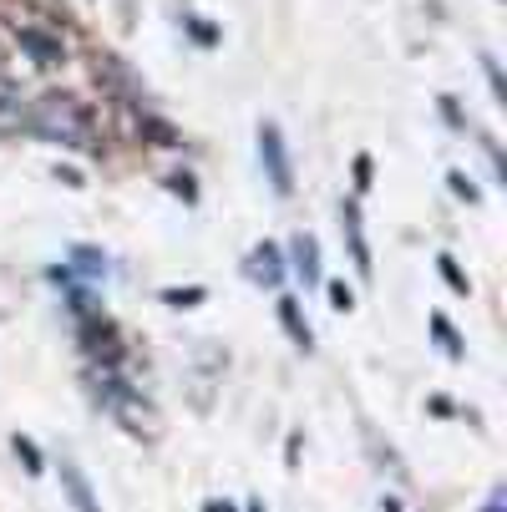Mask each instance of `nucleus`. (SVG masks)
I'll use <instances>...</instances> for the list:
<instances>
[{"mask_svg":"<svg viewBox=\"0 0 507 512\" xmlns=\"http://www.w3.org/2000/svg\"><path fill=\"white\" fill-rule=\"evenodd\" d=\"M447 188H452V193H457L462 203H477V198H482V188H477V183H472V178H467L462 168H452V173H447Z\"/></svg>","mask_w":507,"mask_h":512,"instance_id":"a211bd4d","label":"nucleus"},{"mask_svg":"<svg viewBox=\"0 0 507 512\" xmlns=\"http://www.w3.org/2000/svg\"><path fill=\"white\" fill-rule=\"evenodd\" d=\"M279 325L289 330V340H295L300 350H315V330H310V320H305L295 295H279Z\"/></svg>","mask_w":507,"mask_h":512,"instance_id":"9d476101","label":"nucleus"},{"mask_svg":"<svg viewBox=\"0 0 507 512\" xmlns=\"http://www.w3.org/2000/svg\"><path fill=\"white\" fill-rule=\"evenodd\" d=\"M183 26H188V36H193L198 46H219V31H213L208 21H198V16H183Z\"/></svg>","mask_w":507,"mask_h":512,"instance_id":"aec40b11","label":"nucleus"},{"mask_svg":"<svg viewBox=\"0 0 507 512\" xmlns=\"http://www.w3.org/2000/svg\"><path fill=\"white\" fill-rule=\"evenodd\" d=\"M482 512H502V492H492V502H487Z\"/></svg>","mask_w":507,"mask_h":512,"instance_id":"393cba45","label":"nucleus"},{"mask_svg":"<svg viewBox=\"0 0 507 512\" xmlns=\"http://www.w3.org/2000/svg\"><path fill=\"white\" fill-rule=\"evenodd\" d=\"M168 188H173V193H183V198H188V203H193V198H198V188H193V183H188V173H173V178H168Z\"/></svg>","mask_w":507,"mask_h":512,"instance_id":"412c9836","label":"nucleus"},{"mask_svg":"<svg viewBox=\"0 0 507 512\" xmlns=\"http://www.w3.org/2000/svg\"><path fill=\"white\" fill-rule=\"evenodd\" d=\"M26 132L56 148H77V153H97V117L71 97V92H46L26 107Z\"/></svg>","mask_w":507,"mask_h":512,"instance_id":"f257e3e1","label":"nucleus"},{"mask_svg":"<svg viewBox=\"0 0 507 512\" xmlns=\"http://www.w3.org/2000/svg\"><path fill=\"white\" fill-rule=\"evenodd\" d=\"M482 71H487V87H492V102H507V82H502V66H497V56H482Z\"/></svg>","mask_w":507,"mask_h":512,"instance_id":"6ab92c4d","label":"nucleus"},{"mask_svg":"<svg viewBox=\"0 0 507 512\" xmlns=\"http://www.w3.org/2000/svg\"><path fill=\"white\" fill-rule=\"evenodd\" d=\"M56 178H61L66 188H87V178H82L77 168H56Z\"/></svg>","mask_w":507,"mask_h":512,"instance_id":"4be33fe9","label":"nucleus"},{"mask_svg":"<svg viewBox=\"0 0 507 512\" xmlns=\"http://www.w3.org/2000/svg\"><path fill=\"white\" fill-rule=\"evenodd\" d=\"M437 269H442V279H447V289H452V295H462V300L472 295V279L462 274V264H457L452 254H437Z\"/></svg>","mask_w":507,"mask_h":512,"instance_id":"2eb2a0df","label":"nucleus"},{"mask_svg":"<svg viewBox=\"0 0 507 512\" xmlns=\"http://www.w3.org/2000/svg\"><path fill=\"white\" fill-rule=\"evenodd\" d=\"M244 512H264V502H259V497H249V507H244Z\"/></svg>","mask_w":507,"mask_h":512,"instance_id":"a878e982","label":"nucleus"},{"mask_svg":"<svg viewBox=\"0 0 507 512\" xmlns=\"http://www.w3.org/2000/svg\"><path fill=\"white\" fill-rule=\"evenodd\" d=\"M284 264L305 279V289H315V284L325 279V274H320V239H315V234H295V239H289V259H284Z\"/></svg>","mask_w":507,"mask_h":512,"instance_id":"0eeeda50","label":"nucleus"},{"mask_svg":"<svg viewBox=\"0 0 507 512\" xmlns=\"http://www.w3.org/2000/svg\"><path fill=\"white\" fill-rule=\"evenodd\" d=\"M340 229H345V244H350V259H355L360 279H371L376 264H371V244H366V224H360V203L355 198L340 203Z\"/></svg>","mask_w":507,"mask_h":512,"instance_id":"39448f33","label":"nucleus"},{"mask_svg":"<svg viewBox=\"0 0 507 512\" xmlns=\"http://www.w3.org/2000/svg\"><path fill=\"white\" fill-rule=\"evenodd\" d=\"M11 452L21 457V467H26L31 477H41V472H46V457H41V447L31 442V436H21V431H16V436H11Z\"/></svg>","mask_w":507,"mask_h":512,"instance_id":"4468645a","label":"nucleus"},{"mask_svg":"<svg viewBox=\"0 0 507 512\" xmlns=\"http://www.w3.org/2000/svg\"><path fill=\"white\" fill-rule=\"evenodd\" d=\"M442 117H447L452 127H462V112H457V102H452V97H442Z\"/></svg>","mask_w":507,"mask_h":512,"instance_id":"5701e85b","label":"nucleus"},{"mask_svg":"<svg viewBox=\"0 0 507 512\" xmlns=\"http://www.w3.org/2000/svg\"><path fill=\"white\" fill-rule=\"evenodd\" d=\"M203 300H208L203 284H188V289L168 284V289H163V305H168V310H193V305H203Z\"/></svg>","mask_w":507,"mask_h":512,"instance_id":"ddd939ff","label":"nucleus"},{"mask_svg":"<svg viewBox=\"0 0 507 512\" xmlns=\"http://www.w3.org/2000/svg\"><path fill=\"white\" fill-rule=\"evenodd\" d=\"M61 492H66V502L77 507V512H102V502H97V492H92V482H87V472L77 467V462H66L61 457Z\"/></svg>","mask_w":507,"mask_h":512,"instance_id":"6e6552de","label":"nucleus"},{"mask_svg":"<svg viewBox=\"0 0 507 512\" xmlns=\"http://www.w3.org/2000/svg\"><path fill=\"white\" fill-rule=\"evenodd\" d=\"M259 163H264V178H269V188H274L279 198L295 193V163H289V142H284V132H279L274 122L259 127Z\"/></svg>","mask_w":507,"mask_h":512,"instance_id":"f03ea898","label":"nucleus"},{"mask_svg":"<svg viewBox=\"0 0 507 512\" xmlns=\"http://www.w3.org/2000/svg\"><path fill=\"white\" fill-rule=\"evenodd\" d=\"M325 295H330V310H335V315H350V310H355V289H350L345 279H330Z\"/></svg>","mask_w":507,"mask_h":512,"instance_id":"f3484780","label":"nucleus"},{"mask_svg":"<svg viewBox=\"0 0 507 512\" xmlns=\"http://www.w3.org/2000/svg\"><path fill=\"white\" fill-rule=\"evenodd\" d=\"M203 512H239L234 502H219V497H213V502H203Z\"/></svg>","mask_w":507,"mask_h":512,"instance_id":"b1692460","label":"nucleus"},{"mask_svg":"<svg viewBox=\"0 0 507 512\" xmlns=\"http://www.w3.org/2000/svg\"><path fill=\"white\" fill-rule=\"evenodd\" d=\"M431 335H437V345H442V350H447L452 360H462V355H467V345H462V335H457V325H452V320H447L442 310H437V315H431Z\"/></svg>","mask_w":507,"mask_h":512,"instance_id":"f8f14e48","label":"nucleus"},{"mask_svg":"<svg viewBox=\"0 0 507 512\" xmlns=\"http://www.w3.org/2000/svg\"><path fill=\"white\" fill-rule=\"evenodd\" d=\"M350 173H355V178H350V183H355V198L371 193V183H376V158H371V153H355V168H350Z\"/></svg>","mask_w":507,"mask_h":512,"instance_id":"dca6fc26","label":"nucleus"},{"mask_svg":"<svg viewBox=\"0 0 507 512\" xmlns=\"http://www.w3.org/2000/svg\"><path fill=\"white\" fill-rule=\"evenodd\" d=\"M61 269L66 274H82V279H107V254L97 244H71V254H66Z\"/></svg>","mask_w":507,"mask_h":512,"instance_id":"9b49d317","label":"nucleus"},{"mask_svg":"<svg viewBox=\"0 0 507 512\" xmlns=\"http://www.w3.org/2000/svg\"><path fill=\"white\" fill-rule=\"evenodd\" d=\"M97 77L112 87V97H122V102H132V107H148V87H142V77H137L122 56H102V61H97Z\"/></svg>","mask_w":507,"mask_h":512,"instance_id":"20e7f679","label":"nucleus"},{"mask_svg":"<svg viewBox=\"0 0 507 512\" xmlns=\"http://www.w3.org/2000/svg\"><path fill=\"white\" fill-rule=\"evenodd\" d=\"M26 92L11 82V77H0V137H16L26 132Z\"/></svg>","mask_w":507,"mask_h":512,"instance_id":"1a4fd4ad","label":"nucleus"},{"mask_svg":"<svg viewBox=\"0 0 507 512\" xmlns=\"http://www.w3.org/2000/svg\"><path fill=\"white\" fill-rule=\"evenodd\" d=\"M16 46H21L36 66H56V61H66V41H61L56 31L36 26V21H16Z\"/></svg>","mask_w":507,"mask_h":512,"instance_id":"7ed1b4c3","label":"nucleus"},{"mask_svg":"<svg viewBox=\"0 0 507 512\" xmlns=\"http://www.w3.org/2000/svg\"><path fill=\"white\" fill-rule=\"evenodd\" d=\"M284 269H289V264H284V249H279V244H269V239H264V244H254V249H249V259H244V274H249L254 284H269V289L284 279Z\"/></svg>","mask_w":507,"mask_h":512,"instance_id":"423d86ee","label":"nucleus"}]
</instances>
